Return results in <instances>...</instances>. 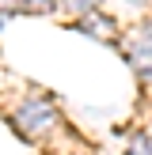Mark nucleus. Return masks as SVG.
<instances>
[{
    "label": "nucleus",
    "instance_id": "2",
    "mask_svg": "<svg viewBox=\"0 0 152 155\" xmlns=\"http://www.w3.org/2000/svg\"><path fill=\"white\" fill-rule=\"evenodd\" d=\"M129 57H133V64H152V23L137 30V38H133V49H129Z\"/></svg>",
    "mask_w": 152,
    "mask_h": 155
},
{
    "label": "nucleus",
    "instance_id": "1",
    "mask_svg": "<svg viewBox=\"0 0 152 155\" xmlns=\"http://www.w3.org/2000/svg\"><path fill=\"white\" fill-rule=\"evenodd\" d=\"M53 121H57V114H53V106H46L42 98L23 102L19 114H15V125H19L23 133H30V136H38V133H46V129H53Z\"/></svg>",
    "mask_w": 152,
    "mask_h": 155
},
{
    "label": "nucleus",
    "instance_id": "3",
    "mask_svg": "<svg viewBox=\"0 0 152 155\" xmlns=\"http://www.w3.org/2000/svg\"><path fill=\"white\" fill-rule=\"evenodd\" d=\"M15 12H53V0H8Z\"/></svg>",
    "mask_w": 152,
    "mask_h": 155
}]
</instances>
